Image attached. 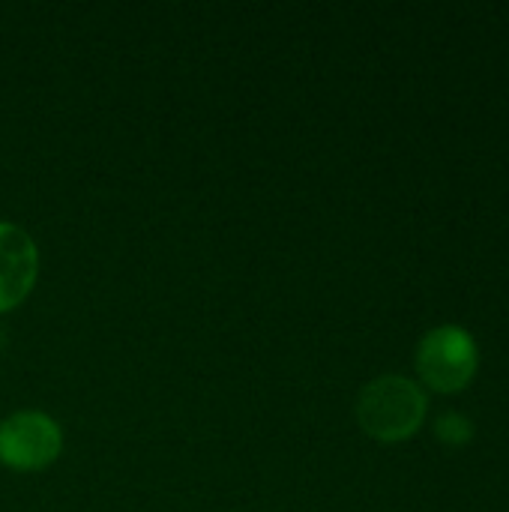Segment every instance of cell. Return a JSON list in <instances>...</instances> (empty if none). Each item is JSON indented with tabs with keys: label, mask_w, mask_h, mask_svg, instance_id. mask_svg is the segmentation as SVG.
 <instances>
[{
	"label": "cell",
	"mask_w": 509,
	"mask_h": 512,
	"mask_svg": "<svg viewBox=\"0 0 509 512\" xmlns=\"http://www.w3.org/2000/svg\"><path fill=\"white\" fill-rule=\"evenodd\" d=\"M429 411L423 387L402 375H381L360 390L357 420L363 432L384 444L408 441L420 432Z\"/></svg>",
	"instance_id": "1"
},
{
	"label": "cell",
	"mask_w": 509,
	"mask_h": 512,
	"mask_svg": "<svg viewBox=\"0 0 509 512\" xmlns=\"http://www.w3.org/2000/svg\"><path fill=\"white\" fill-rule=\"evenodd\" d=\"M477 369V339L459 324L435 327L417 345V375L435 393H462L474 381Z\"/></svg>",
	"instance_id": "2"
},
{
	"label": "cell",
	"mask_w": 509,
	"mask_h": 512,
	"mask_svg": "<svg viewBox=\"0 0 509 512\" xmlns=\"http://www.w3.org/2000/svg\"><path fill=\"white\" fill-rule=\"evenodd\" d=\"M60 453V426L42 411H18L0 423V465L39 471Z\"/></svg>",
	"instance_id": "3"
},
{
	"label": "cell",
	"mask_w": 509,
	"mask_h": 512,
	"mask_svg": "<svg viewBox=\"0 0 509 512\" xmlns=\"http://www.w3.org/2000/svg\"><path fill=\"white\" fill-rule=\"evenodd\" d=\"M39 255L27 231L0 222V312L18 306L36 279Z\"/></svg>",
	"instance_id": "4"
},
{
	"label": "cell",
	"mask_w": 509,
	"mask_h": 512,
	"mask_svg": "<svg viewBox=\"0 0 509 512\" xmlns=\"http://www.w3.org/2000/svg\"><path fill=\"white\" fill-rule=\"evenodd\" d=\"M435 438L447 447H465L474 441V423L462 414H441L435 423Z\"/></svg>",
	"instance_id": "5"
}]
</instances>
